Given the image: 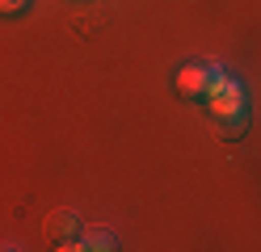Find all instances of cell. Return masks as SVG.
<instances>
[{
	"label": "cell",
	"instance_id": "6da1fadb",
	"mask_svg": "<svg viewBox=\"0 0 261 252\" xmlns=\"http://www.w3.org/2000/svg\"><path fill=\"white\" fill-rule=\"evenodd\" d=\"M42 235H46V244L59 248V252H76L80 248V214L68 210V206H59L42 218Z\"/></svg>",
	"mask_w": 261,
	"mask_h": 252
},
{
	"label": "cell",
	"instance_id": "7a4b0ae2",
	"mask_svg": "<svg viewBox=\"0 0 261 252\" xmlns=\"http://www.w3.org/2000/svg\"><path fill=\"white\" fill-rule=\"evenodd\" d=\"M173 89H177V97H181V101H202V97H206V89H211V67H198V63L177 67Z\"/></svg>",
	"mask_w": 261,
	"mask_h": 252
},
{
	"label": "cell",
	"instance_id": "3957f363",
	"mask_svg": "<svg viewBox=\"0 0 261 252\" xmlns=\"http://www.w3.org/2000/svg\"><path fill=\"white\" fill-rule=\"evenodd\" d=\"M219 134H223V139H244V130H249V109H236V114H227V118H219Z\"/></svg>",
	"mask_w": 261,
	"mask_h": 252
},
{
	"label": "cell",
	"instance_id": "277c9868",
	"mask_svg": "<svg viewBox=\"0 0 261 252\" xmlns=\"http://www.w3.org/2000/svg\"><path fill=\"white\" fill-rule=\"evenodd\" d=\"M80 248H89V252H114V248H118V240H114V235L110 231H85V235H80Z\"/></svg>",
	"mask_w": 261,
	"mask_h": 252
},
{
	"label": "cell",
	"instance_id": "5b68a950",
	"mask_svg": "<svg viewBox=\"0 0 261 252\" xmlns=\"http://www.w3.org/2000/svg\"><path fill=\"white\" fill-rule=\"evenodd\" d=\"M30 9V0H0V17H21Z\"/></svg>",
	"mask_w": 261,
	"mask_h": 252
}]
</instances>
